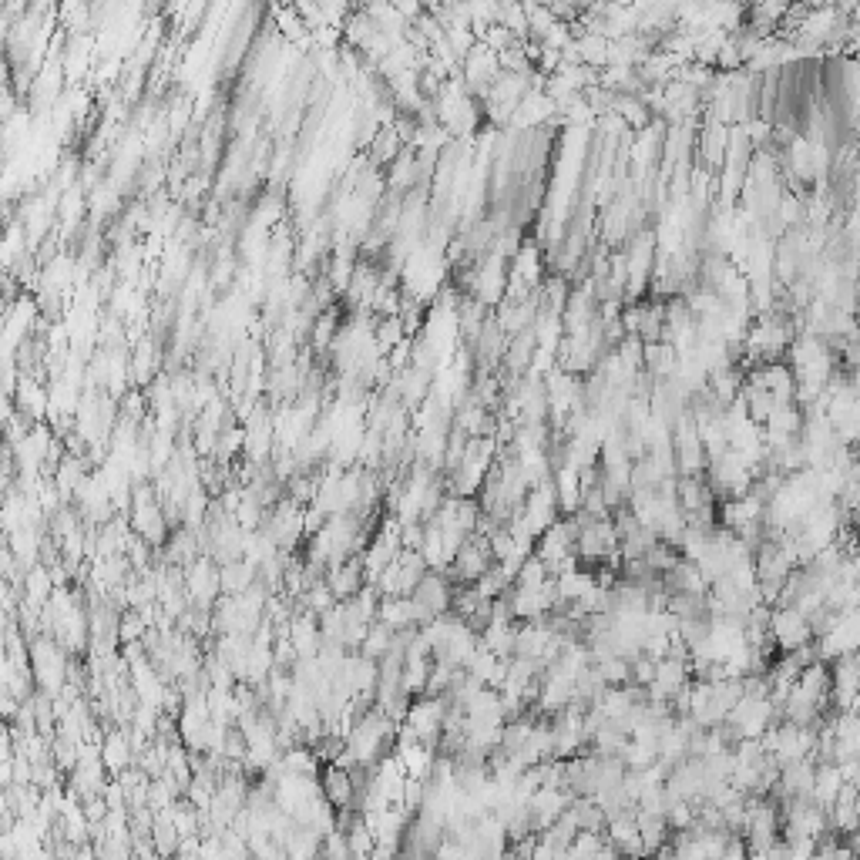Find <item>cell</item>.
Returning <instances> with one entry per match:
<instances>
[{"instance_id": "obj_1", "label": "cell", "mask_w": 860, "mask_h": 860, "mask_svg": "<svg viewBox=\"0 0 860 860\" xmlns=\"http://www.w3.org/2000/svg\"><path fill=\"white\" fill-rule=\"evenodd\" d=\"M172 860H205V857H202V854H195V850H185V847H182L179 854H175Z\"/></svg>"}, {"instance_id": "obj_2", "label": "cell", "mask_w": 860, "mask_h": 860, "mask_svg": "<svg viewBox=\"0 0 860 860\" xmlns=\"http://www.w3.org/2000/svg\"><path fill=\"white\" fill-rule=\"evenodd\" d=\"M410 860H434V857H427V854H420V857H410Z\"/></svg>"}]
</instances>
